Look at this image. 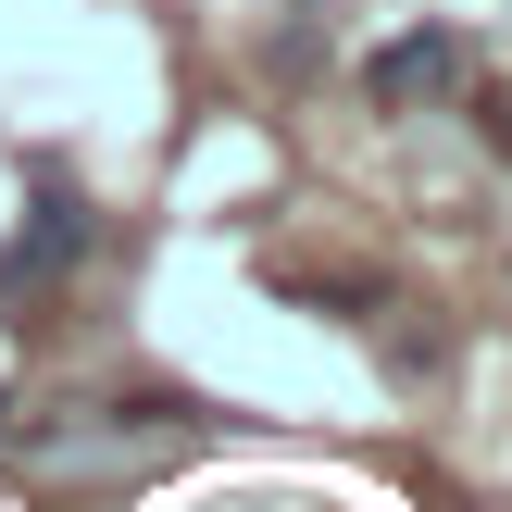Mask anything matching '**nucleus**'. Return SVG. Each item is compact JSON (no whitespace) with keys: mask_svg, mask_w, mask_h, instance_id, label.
I'll return each mask as SVG.
<instances>
[{"mask_svg":"<svg viewBox=\"0 0 512 512\" xmlns=\"http://www.w3.org/2000/svg\"><path fill=\"white\" fill-rule=\"evenodd\" d=\"M488 138H500V150H512V100H488Z\"/></svg>","mask_w":512,"mask_h":512,"instance_id":"3","label":"nucleus"},{"mask_svg":"<svg viewBox=\"0 0 512 512\" xmlns=\"http://www.w3.org/2000/svg\"><path fill=\"white\" fill-rule=\"evenodd\" d=\"M75 250H88V200H75V188H38V213H25L13 250H0V300H38Z\"/></svg>","mask_w":512,"mask_h":512,"instance_id":"1","label":"nucleus"},{"mask_svg":"<svg viewBox=\"0 0 512 512\" xmlns=\"http://www.w3.org/2000/svg\"><path fill=\"white\" fill-rule=\"evenodd\" d=\"M363 88L388 100V113H413V100L463 88V38H450V25H413V38H388V50L363 63Z\"/></svg>","mask_w":512,"mask_h":512,"instance_id":"2","label":"nucleus"}]
</instances>
